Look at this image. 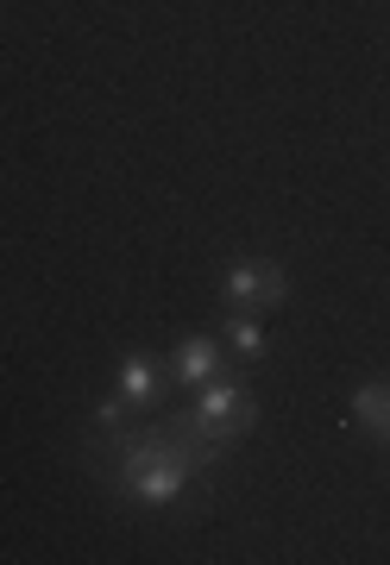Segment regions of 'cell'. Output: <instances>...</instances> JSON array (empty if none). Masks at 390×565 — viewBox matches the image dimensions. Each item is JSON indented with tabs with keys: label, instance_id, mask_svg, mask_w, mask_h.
Listing matches in <instances>:
<instances>
[{
	"label": "cell",
	"instance_id": "cell-1",
	"mask_svg": "<svg viewBox=\"0 0 390 565\" xmlns=\"http://www.w3.org/2000/svg\"><path fill=\"white\" fill-rule=\"evenodd\" d=\"M196 422H202L208 434H214V440H233V434H246V427L259 422V408H252L246 390L214 384V390L202 396V403H196Z\"/></svg>",
	"mask_w": 390,
	"mask_h": 565
},
{
	"label": "cell",
	"instance_id": "cell-2",
	"mask_svg": "<svg viewBox=\"0 0 390 565\" xmlns=\"http://www.w3.org/2000/svg\"><path fill=\"white\" fill-rule=\"evenodd\" d=\"M289 296V282L277 264H233L226 270V302H240V308H277Z\"/></svg>",
	"mask_w": 390,
	"mask_h": 565
},
{
	"label": "cell",
	"instance_id": "cell-3",
	"mask_svg": "<svg viewBox=\"0 0 390 565\" xmlns=\"http://www.w3.org/2000/svg\"><path fill=\"white\" fill-rule=\"evenodd\" d=\"M158 384H165V377H158V364H151V359H126V371H120V396H126L133 408H139V415H145L151 403H158Z\"/></svg>",
	"mask_w": 390,
	"mask_h": 565
},
{
	"label": "cell",
	"instance_id": "cell-4",
	"mask_svg": "<svg viewBox=\"0 0 390 565\" xmlns=\"http://www.w3.org/2000/svg\"><path fill=\"white\" fill-rule=\"evenodd\" d=\"M177 377H183V384H208V377H214V340L189 333V340L177 345Z\"/></svg>",
	"mask_w": 390,
	"mask_h": 565
},
{
	"label": "cell",
	"instance_id": "cell-5",
	"mask_svg": "<svg viewBox=\"0 0 390 565\" xmlns=\"http://www.w3.org/2000/svg\"><path fill=\"white\" fill-rule=\"evenodd\" d=\"M352 415H359L378 440H390V384H366L352 396Z\"/></svg>",
	"mask_w": 390,
	"mask_h": 565
},
{
	"label": "cell",
	"instance_id": "cell-6",
	"mask_svg": "<svg viewBox=\"0 0 390 565\" xmlns=\"http://www.w3.org/2000/svg\"><path fill=\"white\" fill-rule=\"evenodd\" d=\"M133 415H139V408L126 403V396H114V403H95V427H102V434H107L114 446L133 440Z\"/></svg>",
	"mask_w": 390,
	"mask_h": 565
},
{
	"label": "cell",
	"instance_id": "cell-7",
	"mask_svg": "<svg viewBox=\"0 0 390 565\" xmlns=\"http://www.w3.org/2000/svg\"><path fill=\"white\" fill-rule=\"evenodd\" d=\"M226 340H233V352H246V359H259V352H265V327L252 321V308H240V315H233Z\"/></svg>",
	"mask_w": 390,
	"mask_h": 565
}]
</instances>
